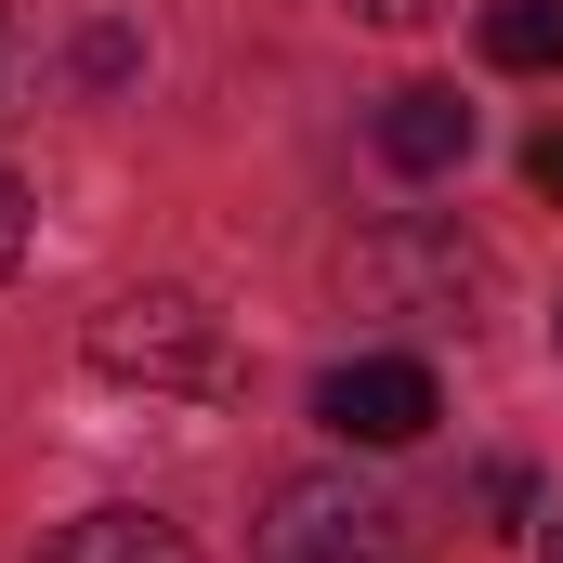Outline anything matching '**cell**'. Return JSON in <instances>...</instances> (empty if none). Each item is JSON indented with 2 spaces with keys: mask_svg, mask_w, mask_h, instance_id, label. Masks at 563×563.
<instances>
[{
  "mask_svg": "<svg viewBox=\"0 0 563 563\" xmlns=\"http://www.w3.org/2000/svg\"><path fill=\"white\" fill-rule=\"evenodd\" d=\"M314 420L341 432V445H420V432L445 420V394H432L420 354H354V367L314 380Z\"/></svg>",
  "mask_w": 563,
  "mask_h": 563,
  "instance_id": "4",
  "label": "cell"
},
{
  "mask_svg": "<svg viewBox=\"0 0 563 563\" xmlns=\"http://www.w3.org/2000/svg\"><path fill=\"white\" fill-rule=\"evenodd\" d=\"M538 563H563V525H551V538H538Z\"/></svg>",
  "mask_w": 563,
  "mask_h": 563,
  "instance_id": "11",
  "label": "cell"
},
{
  "mask_svg": "<svg viewBox=\"0 0 563 563\" xmlns=\"http://www.w3.org/2000/svg\"><path fill=\"white\" fill-rule=\"evenodd\" d=\"M485 66H511V79L563 66V0H485Z\"/></svg>",
  "mask_w": 563,
  "mask_h": 563,
  "instance_id": "7",
  "label": "cell"
},
{
  "mask_svg": "<svg viewBox=\"0 0 563 563\" xmlns=\"http://www.w3.org/2000/svg\"><path fill=\"white\" fill-rule=\"evenodd\" d=\"M525 184H538V197H563V132H538V144H525Z\"/></svg>",
  "mask_w": 563,
  "mask_h": 563,
  "instance_id": "9",
  "label": "cell"
},
{
  "mask_svg": "<svg viewBox=\"0 0 563 563\" xmlns=\"http://www.w3.org/2000/svg\"><path fill=\"white\" fill-rule=\"evenodd\" d=\"M341 288H354V301H380V314H420V328H472V314H485V288H498V263H485V250H472L459 223L407 210V223L354 236Z\"/></svg>",
  "mask_w": 563,
  "mask_h": 563,
  "instance_id": "2",
  "label": "cell"
},
{
  "mask_svg": "<svg viewBox=\"0 0 563 563\" xmlns=\"http://www.w3.org/2000/svg\"><path fill=\"white\" fill-rule=\"evenodd\" d=\"M380 157H394V170H459V157H472V106H459V92H394V106H380Z\"/></svg>",
  "mask_w": 563,
  "mask_h": 563,
  "instance_id": "5",
  "label": "cell"
},
{
  "mask_svg": "<svg viewBox=\"0 0 563 563\" xmlns=\"http://www.w3.org/2000/svg\"><path fill=\"white\" fill-rule=\"evenodd\" d=\"M79 354H92L106 380H132V394H223V380H236V341H223V314H210L197 288H119V301L79 328Z\"/></svg>",
  "mask_w": 563,
  "mask_h": 563,
  "instance_id": "1",
  "label": "cell"
},
{
  "mask_svg": "<svg viewBox=\"0 0 563 563\" xmlns=\"http://www.w3.org/2000/svg\"><path fill=\"white\" fill-rule=\"evenodd\" d=\"M13 263H26V184L0 170V276H13Z\"/></svg>",
  "mask_w": 563,
  "mask_h": 563,
  "instance_id": "8",
  "label": "cell"
},
{
  "mask_svg": "<svg viewBox=\"0 0 563 563\" xmlns=\"http://www.w3.org/2000/svg\"><path fill=\"white\" fill-rule=\"evenodd\" d=\"M263 563H407V511L354 472H288L263 498Z\"/></svg>",
  "mask_w": 563,
  "mask_h": 563,
  "instance_id": "3",
  "label": "cell"
},
{
  "mask_svg": "<svg viewBox=\"0 0 563 563\" xmlns=\"http://www.w3.org/2000/svg\"><path fill=\"white\" fill-rule=\"evenodd\" d=\"M40 563H197V538H184L170 511H79Z\"/></svg>",
  "mask_w": 563,
  "mask_h": 563,
  "instance_id": "6",
  "label": "cell"
},
{
  "mask_svg": "<svg viewBox=\"0 0 563 563\" xmlns=\"http://www.w3.org/2000/svg\"><path fill=\"white\" fill-rule=\"evenodd\" d=\"M354 13H367V26H432L445 0H354Z\"/></svg>",
  "mask_w": 563,
  "mask_h": 563,
  "instance_id": "10",
  "label": "cell"
},
{
  "mask_svg": "<svg viewBox=\"0 0 563 563\" xmlns=\"http://www.w3.org/2000/svg\"><path fill=\"white\" fill-rule=\"evenodd\" d=\"M551 341H563V314H551Z\"/></svg>",
  "mask_w": 563,
  "mask_h": 563,
  "instance_id": "12",
  "label": "cell"
}]
</instances>
